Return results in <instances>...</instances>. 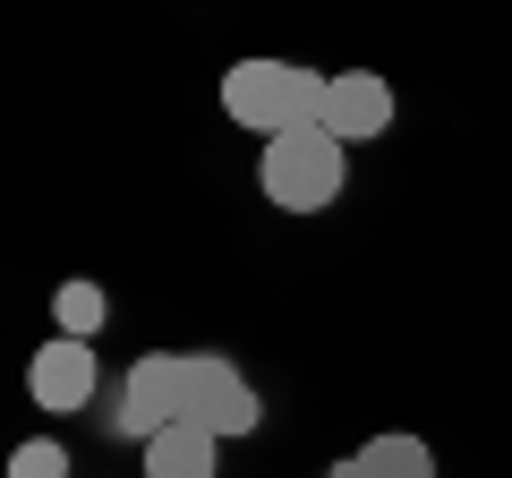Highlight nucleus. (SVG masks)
Here are the masks:
<instances>
[{
  "label": "nucleus",
  "mask_w": 512,
  "mask_h": 478,
  "mask_svg": "<svg viewBox=\"0 0 512 478\" xmlns=\"http://www.w3.org/2000/svg\"><path fill=\"white\" fill-rule=\"evenodd\" d=\"M222 111H231L248 137H291V129H325V69H299V60H239L222 69Z\"/></svg>",
  "instance_id": "nucleus-1"
},
{
  "label": "nucleus",
  "mask_w": 512,
  "mask_h": 478,
  "mask_svg": "<svg viewBox=\"0 0 512 478\" xmlns=\"http://www.w3.org/2000/svg\"><path fill=\"white\" fill-rule=\"evenodd\" d=\"M256 180H265V205L282 214H325L350 180V146H333L325 129H291L256 154Z\"/></svg>",
  "instance_id": "nucleus-2"
},
{
  "label": "nucleus",
  "mask_w": 512,
  "mask_h": 478,
  "mask_svg": "<svg viewBox=\"0 0 512 478\" xmlns=\"http://www.w3.org/2000/svg\"><path fill=\"white\" fill-rule=\"evenodd\" d=\"M188 419V359H171V350H146L137 368L120 376V410H111V427L137 444H154L163 427Z\"/></svg>",
  "instance_id": "nucleus-3"
},
{
  "label": "nucleus",
  "mask_w": 512,
  "mask_h": 478,
  "mask_svg": "<svg viewBox=\"0 0 512 478\" xmlns=\"http://www.w3.org/2000/svg\"><path fill=\"white\" fill-rule=\"evenodd\" d=\"M188 419L205 427V436H256V419H265V402H256V385L222 359V350H197L188 359Z\"/></svg>",
  "instance_id": "nucleus-4"
},
{
  "label": "nucleus",
  "mask_w": 512,
  "mask_h": 478,
  "mask_svg": "<svg viewBox=\"0 0 512 478\" xmlns=\"http://www.w3.org/2000/svg\"><path fill=\"white\" fill-rule=\"evenodd\" d=\"M94 385H103V368H94V342H69V333H52V342L26 359V393H35V410H52V419L86 410V402H94Z\"/></svg>",
  "instance_id": "nucleus-5"
},
{
  "label": "nucleus",
  "mask_w": 512,
  "mask_h": 478,
  "mask_svg": "<svg viewBox=\"0 0 512 478\" xmlns=\"http://www.w3.org/2000/svg\"><path fill=\"white\" fill-rule=\"evenodd\" d=\"M393 129V86L376 69H333L325 77V137L333 146H367Z\"/></svg>",
  "instance_id": "nucleus-6"
},
{
  "label": "nucleus",
  "mask_w": 512,
  "mask_h": 478,
  "mask_svg": "<svg viewBox=\"0 0 512 478\" xmlns=\"http://www.w3.org/2000/svg\"><path fill=\"white\" fill-rule=\"evenodd\" d=\"M214 470H222V436H205L197 419L163 427L146 444V478H214Z\"/></svg>",
  "instance_id": "nucleus-7"
},
{
  "label": "nucleus",
  "mask_w": 512,
  "mask_h": 478,
  "mask_svg": "<svg viewBox=\"0 0 512 478\" xmlns=\"http://www.w3.org/2000/svg\"><path fill=\"white\" fill-rule=\"evenodd\" d=\"M359 470L367 478H436V453L419 436H367L359 444Z\"/></svg>",
  "instance_id": "nucleus-8"
},
{
  "label": "nucleus",
  "mask_w": 512,
  "mask_h": 478,
  "mask_svg": "<svg viewBox=\"0 0 512 478\" xmlns=\"http://www.w3.org/2000/svg\"><path fill=\"white\" fill-rule=\"evenodd\" d=\"M103 316H111L103 282H60V291H52V325L69 333V342H94V333H103Z\"/></svg>",
  "instance_id": "nucleus-9"
},
{
  "label": "nucleus",
  "mask_w": 512,
  "mask_h": 478,
  "mask_svg": "<svg viewBox=\"0 0 512 478\" xmlns=\"http://www.w3.org/2000/svg\"><path fill=\"white\" fill-rule=\"evenodd\" d=\"M9 478H69V444H52V436L18 444V453H9Z\"/></svg>",
  "instance_id": "nucleus-10"
},
{
  "label": "nucleus",
  "mask_w": 512,
  "mask_h": 478,
  "mask_svg": "<svg viewBox=\"0 0 512 478\" xmlns=\"http://www.w3.org/2000/svg\"><path fill=\"white\" fill-rule=\"evenodd\" d=\"M325 478H367V470H359V453H350V461H333V470H325Z\"/></svg>",
  "instance_id": "nucleus-11"
}]
</instances>
